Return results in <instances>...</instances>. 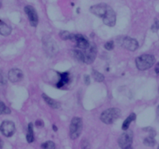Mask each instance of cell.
<instances>
[{
  "mask_svg": "<svg viewBox=\"0 0 159 149\" xmlns=\"http://www.w3.org/2000/svg\"><path fill=\"white\" fill-rule=\"evenodd\" d=\"M155 62V57L152 54H143L137 57V68L141 71H145L149 69L154 65Z\"/></svg>",
  "mask_w": 159,
  "mask_h": 149,
  "instance_id": "cell-1",
  "label": "cell"
},
{
  "mask_svg": "<svg viewBox=\"0 0 159 149\" xmlns=\"http://www.w3.org/2000/svg\"><path fill=\"white\" fill-rule=\"evenodd\" d=\"M121 112L120 109L110 108L105 110L100 116V120L107 124H111L114 123L120 116Z\"/></svg>",
  "mask_w": 159,
  "mask_h": 149,
  "instance_id": "cell-2",
  "label": "cell"
},
{
  "mask_svg": "<svg viewBox=\"0 0 159 149\" xmlns=\"http://www.w3.org/2000/svg\"><path fill=\"white\" fill-rule=\"evenodd\" d=\"M82 120L80 117H74L71 120L70 124V138L71 139H77L81 134L82 130Z\"/></svg>",
  "mask_w": 159,
  "mask_h": 149,
  "instance_id": "cell-3",
  "label": "cell"
},
{
  "mask_svg": "<svg viewBox=\"0 0 159 149\" xmlns=\"http://www.w3.org/2000/svg\"><path fill=\"white\" fill-rule=\"evenodd\" d=\"M133 136L134 134L132 130H128V129L125 130V132L122 133L118 139L120 147L124 149L130 148L131 147L132 141H133Z\"/></svg>",
  "mask_w": 159,
  "mask_h": 149,
  "instance_id": "cell-4",
  "label": "cell"
},
{
  "mask_svg": "<svg viewBox=\"0 0 159 149\" xmlns=\"http://www.w3.org/2000/svg\"><path fill=\"white\" fill-rule=\"evenodd\" d=\"M43 43L45 51L48 55L54 56L57 54V51H58V47L54 40L46 37V38L43 39Z\"/></svg>",
  "mask_w": 159,
  "mask_h": 149,
  "instance_id": "cell-5",
  "label": "cell"
},
{
  "mask_svg": "<svg viewBox=\"0 0 159 149\" xmlns=\"http://www.w3.org/2000/svg\"><path fill=\"white\" fill-rule=\"evenodd\" d=\"M0 131L4 136L8 137V138L12 136L16 131L15 124L12 121H3L0 126Z\"/></svg>",
  "mask_w": 159,
  "mask_h": 149,
  "instance_id": "cell-6",
  "label": "cell"
},
{
  "mask_svg": "<svg viewBox=\"0 0 159 149\" xmlns=\"http://www.w3.org/2000/svg\"><path fill=\"white\" fill-rule=\"evenodd\" d=\"M84 54V57L85 60L84 62L88 65L93 63L96 57V54H97V49H96V46L95 43H92L90 46L87 49H85V53Z\"/></svg>",
  "mask_w": 159,
  "mask_h": 149,
  "instance_id": "cell-7",
  "label": "cell"
},
{
  "mask_svg": "<svg viewBox=\"0 0 159 149\" xmlns=\"http://www.w3.org/2000/svg\"><path fill=\"white\" fill-rule=\"evenodd\" d=\"M120 42V44L123 47L131 51H136L138 47H139L138 40L129 37H123V38H121Z\"/></svg>",
  "mask_w": 159,
  "mask_h": 149,
  "instance_id": "cell-8",
  "label": "cell"
},
{
  "mask_svg": "<svg viewBox=\"0 0 159 149\" xmlns=\"http://www.w3.org/2000/svg\"><path fill=\"white\" fill-rule=\"evenodd\" d=\"M24 11L26 15H27L31 26H37V24H38V16H37L35 9L31 6H26L24 8Z\"/></svg>",
  "mask_w": 159,
  "mask_h": 149,
  "instance_id": "cell-9",
  "label": "cell"
},
{
  "mask_svg": "<svg viewBox=\"0 0 159 149\" xmlns=\"http://www.w3.org/2000/svg\"><path fill=\"white\" fill-rule=\"evenodd\" d=\"M108 7V5L105 4V3H100V4H97L92 6L90 8V12L94 14V15L100 17V18H103L105 16L106 13H107Z\"/></svg>",
  "mask_w": 159,
  "mask_h": 149,
  "instance_id": "cell-10",
  "label": "cell"
},
{
  "mask_svg": "<svg viewBox=\"0 0 159 149\" xmlns=\"http://www.w3.org/2000/svg\"><path fill=\"white\" fill-rule=\"evenodd\" d=\"M103 23L108 26H113L116 24V13L110 6H109L105 16L103 17Z\"/></svg>",
  "mask_w": 159,
  "mask_h": 149,
  "instance_id": "cell-11",
  "label": "cell"
},
{
  "mask_svg": "<svg viewBox=\"0 0 159 149\" xmlns=\"http://www.w3.org/2000/svg\"><path fill=\"white\" fill-rule=\"evenodd\" d=\"M8 78H9V81L12 82H20L23 78V73L20 69H18V68H12V69H11L9 71Z\"/></svg>",
  "mask_w": 159,
  "mask_h": 149,
  "instance_id": "cell-12",
  "label": "cell"
},
{
  "mask_svg": "<svg viewBox=\"0 0 159 149\" xmlns=\"http://www.w3.org/2000/svg\"><path fill=\"white\" fill-rule=\"evenodd\" d=\"M75 42L77 43V47L79 49L85 50L90 46V43L88 39L82 34H76Z\"/></svg>",
  "mask_w": 159,
  "mask_h": 149,
  "instance_id": "cell-13",
  "label": "cell"
},
{
  "mask_svg": "<svg viewBox=\"0 0 159 149\" xmlns=\"http://www.w3.org/2000/svg\"><path fill=\"white\" fill-rule=\"evenodd\" d=\"M58 74L60 76V79H59L58 82L56 84V86L57 88H61L65 84L68 83L70 82V74L68 72L58 73Z\"/></svg>",
  "mask_w": 159,
  "mask_h": 149,
  "instance_id": "cell-14",
  "label": "cell"
},
{
  "mask_svg": "<svg viewBox=\"0 0 159 149\" xmlns=\"http://www.w3.org/2000/svg\"><path fill=\"white\" fill-rule=\"evenodd\" d=\"M11 32H12V28L10 27V26H9L4 21L0 20V34L6 37V36H9L11 34Z\"/></svg>",
  "mask_w": 159,
  "mask_h": 149,
  "instance_id": "cell-15",
  "label": "cell"
},
{
  "mask_svg": "<svg viewBox=\"0 0 159 149\" xmlns=\"http://www.w3.org/2000/svg\"><path fill=\"white\" fill-rule=\"evenodd\" d=\"M42 97H43V99H44L45 102H47V104H48V106H50L51 108H53V109L60 108V106H61L60 103H59L58 102H57V101L54 100L53 99H51V98L48 97L47 95L42 94Z\"/></svg>",
  "mask_w": 159,
  "mask_h": 149,
  "instance_id": "cell-16",
  "label": "cell"
},
{
  "mask_svg": "<svg viewBox=\"0 0 159 149\" xmlns=\"http://www.w3.org/2000/svg\"><path fill=\"white\" fill-rule=\"evenodd\" d=\"M136 114L135 113H131V114L129 115L128 116H127V119L124 120V122L123 123V125H122V129L124 130H127V129L129 128V127H130V123L132 122V121L135 120H136Z\"/></svg>",
  "mask_w": 159,
  "mask_h": 149,
  "instance_id": "cell-17",
  "label": "cell"
},
{
  "mask_svg": "<svg viewBox=\"0 0 159 149\" xmlns=\"http://www.w3.org/2000/svg\"><path fill=\"white\" fill-rule=\"evenodd\" d=\"M34 140V125L32 123H30L28 125V130L26 133V141L29 143H32Z\"/></svg>",
  "mask_w": 159,
  "mask_h": 149,
  "instance_id": "cell-18",
  "label": "cell"
},
{
  "mask_svg": "<svg viewBox=\"0 0 159 149\" xmlns=\"http://www.w3.org/2000/svg\"><path fill=\"white\" fill-rule=\"evenodd\" d=\"M73 57L76 59L79 62H84L85 57H84V54L79 50H74L72 51Z\"/></svg>",
  "mask_w": 159,
  "mask_h": 149,
  "instance_id": "cell-19",
  "label": "cell"
},
{
  "mask_svg": "<svg viewBox=\"0 0 159 149\" xmlns=\"http://www.w3.org/2000/svg\"><path fill=\"white\" fill-rule=\"evenodd\" d=\"M92 74H93V79H94L96 82H103L104 79H105V77H104L103 74H101L99 71H96V70H93V71H92Z\"/></svg>",
  "mask_w": 159,
  "mask_h": 149,
  "instance_id": "cell-20",
  "label": "cell"
},
{
  "mask_svg": "<svg viewBox=\"0 0 159 149\" xmlns=\"http://www.w3.org/2000/svg\"><path fill=\"white\" fill-rule=\"evenodd\" d=\"M144 145L148 146V147H154L155 145V144H156V141H155L154 137L148 136L144 140Z\"/></svg>",
  "mask_w": 159,
  "mask_h": 149,
  "instance_id": "cell-21",
  "label": "cell"
},
{
  "mask_svg": "<svg viewBox=\"0 0 159 149\" xmlns=\"http://www.w3.org/2000/svg\"><path fill=\"white\" fill-rule=\"evenodd\" d=\"M11 113L10 110L5 105L3 102L0 100V115L2 114H9Z\"/></svg>",
  "mask_w": 159,
  "mask_h": 149,
  "instance_id": "cell-22",
  "label": "cell"
},
{
  "mask_svg": "<svg viewBox=\"0 0 159 149\" xmlns=\"http://www.w3.org/2000/svg\"><path fill=\"white\" fill-rule=\"evenodd\" d=\"M72 34H70L69 32L66 30H62L61 32H60L59 34V36H60L61 38L64 40H71V37H72Z\"/></svg>",
  "mask_w": 159,
  "mask_h": 149,
  "instance_id": "cell-23",
  "label": "cell"
},
{
  "mask_svg": "<svg viewBox=\"0 0 159 149\" xmlns=\"http://www.w3.org/2000/svg\"><path fill=\"white\" fill-rule=\"evenodd\" d=\"M41 147L42 148H50V149H53V148H55V144H54L53 141H46L44 144H41Z\"/></svg>",
  "mask_w": 159,
  "mask_h": 149,
  "instance_id": "cell-24",
  "label": "cell"
},
{
  "mask_svg": "<svg viewBox=\"0 0 159 149\" xmlns=\"http://www.w3.org/2000/svg\"><path fill=\"white\" fill-rule=\"evenodd\" d=\"M104 47L107 50V51H112V50L114 48V42L113 40H110V41L107 42L104 45Z\"/></svg>",
  "mask_w": 159,
  "mask_h": 149,
  "instance_id": "cell-25",
  "label": "cell"
},
{
  "mask_svg": "<svg viewBox=\"0 0 159 149\" xmlns=\"http://www.w3.org/2000/svg\"><path fill=\"white\" fill-rule=\"evenodd\" d=\"M143 130H144V131L149 132V136L151 137H154V138H155V135H156V131H155V129H153L152 127H145V128H144Z\"/></svg>",
  "mask_w": 159,
  "mask_h": 149,
  "instance_id": "cell-26",
  "label": "cell"
},
{
  "mask_svg": "<svg viewBox=\"0 0 159 149\" xmlns=\"http://www.w3.org/2000/svg\"><path fill=\"white\" fill-rule=\"evenodd\" d=\"M6 82H7V80H6L3 72H2L1 71V72H0V84H2V85H5V84H6Z\"/></svg>",
  "mask_w": 159,
  "mask_h": 149,
  "instance_id": "cell-27",
  "label": "cell"
},
{
  "mask_svg": "<svg viewBox=\"0 0 159 149\" xmlns=\"http://www.w3.org/2000/svg\"><path fill=\"white\" fill-rule=\"evenodd\" d=\"M152 29L153 32H156L157 30H158L159 29V20H156V21H155V23L152 25Z\"/></svg>",
  "mask_w": 159,
  "mask_h": 149,
  "instance_id": "cell-28",
  "label": "cell"
},
{
  "mask_svg": "<svg viewBox=\"0 0 159 149\" xmlns=\"http://www.w3.org/2000/svg\"><path fill=\"white\" fill-rule=\"evenodd\" d=\"M84 82L87 85H89L90 84V77L89 75H85L84 76Z\"/></svg>",
  "mask_w": 159,
  "mask_h": 149,
  "instance_id": "cell-29",
  "label": "cell"
},
{
  "mask_svg": "<svg viewBox=\"0 0 159 149\" xmlns=\"http://www.w3.org/2000/svg\"><path fill=\"white\" fill-rule=\"evenodd\" d=\"M36 126L38 127H43V122L41 120H37L36 121Z\"/></svg>",
  "mask_w": 159,
  "mask_h": 149,
  "instance_id": "cell-30",
  "label": "cell"
},
{
  "mask_svg": "<svg viewBox=\"0 0 159 149\" xmlns=\"http://www.w3.org/2000/svg\"><path fill=\"white\" fill-rule=\"evenodd\" d=\"M155 71H156L157 74H159V63H158L155 66Z\"/></svg>",
  "mask_w": 159,
  "mask_h": 149,
  "instance_id": "cell-31",
  "label": "cell"
},
{
  "mask_svg": "<svg viewBox=\"0 0 159 149\" xmlns=\"http://www.w3.org/2000/svg\"><path fill=\"white\" fill-rule=\"evenodd\" d=\"M2 147H3V142L2 141L1 138H0V148H2Z\"/></svg>",
  "mask_w": 159,
  "mask_h": 149,
  "instance_id": "cell-32",
  "label": "cell"
},
{
  "mask_svg": "<svg viewBox=\"0 0 159 149\" xmlns=\"http://www.w3.org/2000/svg\"><path fill=\"white\" fill-rule=\"evenodd\" d=\"M53 129H54V131H57V127H55V126H54V125H53Z\"/></svg>",
  "mask_w": 159,
  "mask_h": 149,
  "instance_id": "cell-33",
  "label": "cell"
},
{
  "mask_svg": "<svg viewBox=\"0 0 159 149\" xmlns=\"http://www.w3.org/2000/svg\"><path fill=\"white\" fill-rule=\"evenodd\" d=\"M158 110H159V106H158Z\"/></svg>",
  "mask_w": 159,
  "mask_h": 149,
  "instance_id": "cell-34",
  "label": "cell"
},
{
  "mask_svg": "<svg viewBox=\"0 0 159 149\" xmlns=\"http://www.w3.org/2000/svg\"><path fill=\"white\" fill-rule=\"evenodd\" d=\"M158 148H159V146H158Z\"/></svg>",
  "mask_w": 159,
  "mask_h": 149,
  "instance_id": "cell-35",
  "label": "cell"
}]
</instances>
